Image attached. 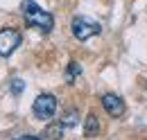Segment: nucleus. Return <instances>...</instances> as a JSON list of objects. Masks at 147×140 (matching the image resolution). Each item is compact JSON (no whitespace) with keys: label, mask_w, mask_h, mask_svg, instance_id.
Wrapping results in <instances>:
<instances>
[{"label":"nucleus","mask_w":147,"mask_h":140,"mask_svg":"<svg viewBox=\"0 0 147 140\" xmlns=\"http://www.w3.org/2000/svg\"><path fill=\"white\" fill-rule=\"evenodd\" d=\"M97 133H100V120H97L95 113H88L84 118V136L86 138H95Z\"/></svg>","instance_id":"nucleus-6"},{"label":"nucleus","mask_w":147,"mask_h":140,"mask_svg":"<svg viewBox=\"0 0 147 140\" xmlns=\"http://www.w3.org/2000/svg\"><path fill=\"white\" fill-rule=\"evenodd\" d=\"M70 30H73V36L77 41H88L91 36H97L102 32L100 23H95V20H91L86 16H75L70 20Z\"/></svg>","instance_id":"nucleus-2"},{"label":"nucleus","mask_w":147,"mask_h":140,"mask_svg":"<svg viewBox=\"0 0 147 140\" xmlns=\"http://www.w3.org/2000/svg\"><path fill=\"white\" fill-rule=\"evenodd\" d=\"M32 113H34V118H38V120L52 118L57 113V97L50 95V93L38 95L36 100H34V104H32Z\"/></svg>","instance_id":"nucleus-3"},{"label":"nucleus","mask_w":147,"mask_h":140,"mask_svg":"<svg viewBox=\"0 0 147 140\" xmlns=\"http://www.w3.org/2000/svg\"><path fill=\"white\" fill-rule=\"evenodd\" d=\"M102 106H104V111L109 113L111 118H120V115L125 113V102H122L115 93H107V95H102Z\"/></svg>","instance_id":"nucleus-5"},{"label":"nucleus","mask_w":147,"mask_h":140,"mask_svg":"<svg viewBox=\"0 0 147 140\" xmlns=\"http://www.w3.org/2000/svg\"><path fill=\"white\" fill-rule=\"evenodd\" d=\"M14 140H41V138H36V136H18V138H14Z\"/></svg>","instance_id":"nucleus-11"},{"label":"nucleus","mask_w":147,"mask_h":140,"mask_svg":"<svg viewBox=\"0 0 147 140\" xmlns=\"http://www.w3.org/2000/svg\"><path fill=\"white\" fill-rule=\"evenodd\" d=\"M63 129H66V127H63L61 122L48 124V127H45V131H43V136H45V138H50V140H61V138H63Z\"/></svg>","instance_id":"nucleus-7"},{"label":"nucleus","mask_w":147,"mask_h":140,"mask_svg":"<svg viewBox=\"0 0 147 140\" xmlns=\"http://www.w3.org/2000/svg\"><path fill=\"white\" fill-rule=\"evenodd\" d=\"M25 90V81L23 79H11V95H20Z\"/></svg>","instance_id":"nucleus-10"},{"label":"nucleus","mask_w":147,"mask_h":140,"mask_svg":"<svg viewBox=\"0 0 147 140\" xmlns=\"http://www.w3.org/2000/svg\"><path fill=\"white\" fill-rule=\"evenodd\" d=\"M79 75H82V66L77 61H70L66 70V84H75V77H79Z\"/></svg>","instance_id":"nucleus-8"},{"label":"nucleus","mask_w":147,"mask_h":140,"mask_svg":"<svg viewBox=\"0 0 147 140\" xmlns=\"http://www.w3.org/2000/svg\"><path fill=\"white\" fill-rule=\"evenodd\" d=\"M20 41H23L20 32L9 30V27L7 30H0V57H9L20 45Z\"/></svg>","instance_id":"nucleus-4"},{"label":"nucleus","mask_w":147,"mask_h":140,"mask_svg":"<svg viewBox=\"0 0 147 140\" xmlns=\"http://www.w3.org/2000/svg\"><path fill=\"white\" fill-rule=\"evenodd\" d=\"M20 11H23L25 23H27L30 27H36V30H41L43 34H50V32H52V27H55L52 14L43 11L34 0H23V2H20Z\"/></svg>","instance_id":"nucleus-1"},{"label":"nucleus","mask_w":147,"mask_h":140,"mask_svg":"<svg viewBox=\"0 0 147 140\" xmlns=\"http://www.w3.org/2000/svg\"><path fill=\"white\" fill-rule=\"evenodd\" d=\"M77 118H79L77 108H68V111L63 113V120H61V124H63V127H75V124H77Z\"/></svg>","instance_id":"nucleus-9"}]
</instances>
